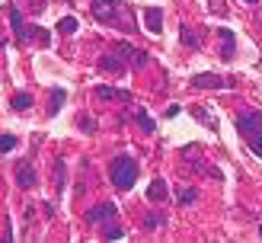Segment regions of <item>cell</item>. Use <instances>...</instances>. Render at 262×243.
Instances as JSON below:
<instances>
[{
	"mask_svg": "<svg viewBox=\"0 0 262 243\" xmlns=\"http://www.w3.org/2000/svg\"><path fill=\"white\" fill-rule=\"evenodd\" d=\"M246 3H259V0H246Z\"/></svg>",
	"mask_w": 262,
	"mask_h": 243,
	"instance_id": "83f0119b",
	"label": "cell"
},
{
	"mask_svg": "<svg viewBox=\"0 0 262 243\" xmlns=\"http://www.w3.org/2000/svg\"><path fill=\"white\" fill-rule=\"evenodd\" d=\"M13 147H19V138H16V134H0V154H10Z\"/></svg>",
	"mask_w": 262,
	"mask_h": 243,
	"instance_id": "7402d4cb",
	"label": "cell"
},
{
	"mask_svg": "<svg viewBox=\"0 0 262 243\" xmlns=\"http://www.w3.org/2000/svg\"><path fill=\"white\" fill-rule=\"evenodd\" d=\"M192 116H195L198 122H205V125L211 128V131H218V122H214V119H208V116H205V109H201V106H192Z\"/></svg>",
	"mask_w": 262,
	"mask_h": 243,
	"instance_id": "cb8c5ba5",
	"label": "cell"
},
{
	"mask_svg": "<svg viewBox=\"0 0 262 243\" xmlns=\"http://www.w3.org/2000/svg\"><path fill=\"white\" fill-rule=\"evenodd\" d=\"M67 99V90L64 86H51V93H48V116L55 119L58 112H61V103Z\"/></svg>",
	"mask_w": 262,
	"mask_h": 243,
	"instance_id": "8fae6325",
	"label": "cell"
},
{
	"mask_svg": "<svg viewBox=\"0 0 262 243\" xmlns=\"http://www.w3.org/2000/svg\"><path fill=\"white\" fill-rule=\"evenodd\" d=\"M166 195H170V186H166L163 179H153L150 189H147V199H150V202H163Z\"/></svg>",
	"mask_w": 262,
	"mask_h": 243,
	"instance_id": "7c38bea8",
	"label": "cell"
},
{
	"mask_svg": "<svg viewBox=\"0 0 262 243\" xmlns=\"http://www.w3.org/2000/svg\"><path fill=\"white\" fill-rule=\"evenodd\" d=\"M96 96L99 99H122V103H128L131 93L128 90H112V86H96Z\"/></svg>",
	"mask_w": 262,
	"mask_h": 243,
	"instance_id": "4fadbf2b",
	"label": "cell"
},
{
	"mask_svg": "<svg viewBox=\"0 0 262 243\" xmlns=\"http://www.w3.org/2000/svg\"><path fill=\"white\" fill-rule=\"evenodd\" d=\"M115 214H118V208L112 202H99V205H93L86 211V221L90 224H106V221H115Z\"/></svg>",
	"mask_w": 262,
	"mask_h": 243,
	"instance_id": "277c9868",
	"label": "cell"
},
{
	"mask_svg": "<svg viewBox=\"0 0 262 243\" xmlns=\"http://www.w3.org/2000/svg\"><path fill=\"white\" fill-rule=\"evenodd\" d=\"M259 237H262V224H259Z\"/></svg>",
	"mask_w": 262,
	"mask_h": 243,
	"instance_id": "f1b7e54d",
	"label": "cell"
},
{
	"mask_svg": "<svg viewBox=\"0 0 262 243\" xmlns=\"http://www.w3.org/2000/svg\"><path fill=\"white\" fill-rule=\"evenodd\" d=\"M179 39H183V45H186V48H198V45H201V39H198V36H195V32H192L186 23L179 26Z\"/></svg>",
	"mask_w": 262,
	"mask_h": 243,
	"instance_id": "2e32d148",
	"label": "cell"
},
{
	"mask_svg": "<svg viewBox=\"0 0 262 243\" xmlns=\"http://www.w3.org/2000/svg\"><path fill=\"white\" fill-rule=\"evenodd\" d=\"M109 179H112V186L115 189H131L134 186V179H138V160L134 157H115L109 163Z\"/></svg>",
	"mask_w": 262,
	"mask_h": 243,
	"instance_id": "7a4b0ae2",
	"label": "cell"
},
{
	"mask_svg": "<svg viewBox=\"0 0 262 243\" xmlns=\"http://www.w3.org/2000/svg\"><path fill=\"white\" fill-rule=\"evenodd\" d=\"M144 26L153 32V36H160V32H163V10H160V6H147L144 10Z\"/></svg>",
	"mask_w": 262,
	"mask_h": 243,
	"instance_id": "ba28073f",
	"label": "cell"
},
{
	"mask_svg": "<svg viewBox=\"0 0 262 243\" xmlns=\"http://www.w3.org/2000/svg\"><path fill=\"white\" fill-rule=\"evenodd\" d=\"M122 237H125V231H122V227H115V224H109L103 231V240H122Z\"/></svg>",
	"mask_w": 262,
	"mask_h": 243,
	"instance_id": "d4e9b609",
	"label": "cell"
},
{
	"mask_svg": "<svg viewBox=\"0 0 262 243\" xmlns=\"http://www.w3.org/2000/svg\"><path fill=\"white\" fill-rule=\"evenodd\" d=\"M237 131L243 134L246 147L262 160V112H256V109L240 112V116H237Z\"/></svg>",
	"mask_w": 262,
	"mask_h": 243,
	"instance_id": "6da1fadb",
	"label": "cell"
},
{
	"mask_svg": "<svg viewBox=\"0 0 262 243\" xmlns=\"http://www.w3.org/2000/svg\"><path fill=\"white\" fill-rule=\"evenodd\" d=\"M134 122H138V125L144 128L147 134H153V131H157V122L147 116V109H134Z\"/></svg>",
	"mask_w": 262,
	"mask_h": 243,
	"instance_id": "9a60e30c",
	"label": "cell"
},
{
	"mask_svg": "<svg viewBox=\"0 0 262 243\" xmlns=\"http://www.w3.org/2000/svg\"><path fill=\"white\" fill-rule=\"evenodd\" d=\"M10 106H13L16 112H23V109H32V96H29V93H16Z\"/></svg>",
	"mask_w": 262,
	"mask_h": 243,
	"instance_id": "ffe728a7",
	"label": "cell"
},
{
	"mask_svg": "<svg viewBox=\"0 0 262 243\" xmlns=\"http://www.w3.org/2000/svg\"><path fill=\"white\" fill-rule=\"evenodd\" d=\"M218 39H221V55H224V61H230L237 51V36L230 29H218Z\"/></svg>",
	"mask_w": 262,
	"mask_h": 243,
	"instance_id": "30bf717a",
	"label": "cell"
},
{
	"mask_svg": "<svg viewBox=\"0 0 262 243\" xmlns=\"http://www.w3.org/2000/svg\"><path fill=\"white\" fill-rule=\"evenodd\" d=\"M115 55H118V58H125V61H131L134 67H144L147 61H150V55H147V51L134 48V45H128V42H118V45H115Z\"/></svg>",
	"mask_w": 262,
	"mask_h": 243,
	"instance_id": "5b68a950",
	"label": "cell"
},
{
	"mask_svg": "<svg viewBox=\"0 0 262 243\" xmlns=\"http://www.w3.org/2000/svg\"><path fill=\"white\" fill-rule=\"evenodd\" d=\"M90 10H93V16H96L99 23L115 26V23H118V10H122V6H118L115 0H93Z\"/></svg>",
	"mask_w": 262,
	"mask_h": 243,
	"instance_id": "3957f363",
	"label": "cell"
},
{
	"mask_svg": "<svg viewBox=\"0 0 262 243\" xmlns=\"http://www.w3.org/2000/svg\"><path fill=\"white\" fill-rule=\"evenodd\" d=\"M77 29H80V23L74 16H61V19H58V32H61V36H74Z\"/></svg>",
	"mask_w": 262,
	"mask_h": 243,
	"instance_id": "ac0fdd59",
	"label": "cell"
},
{
	"mask_svg": "<svg viewBox=\"0 0 262 243\" xmlns=\"http://www.w3.org/2000/svg\"><path fill=\"white\" fill-rule=\"evenodd\" d=\"M64 176H67L64 160H55V192L58 195H64Z\"/></svg>",
	"mask_w": 262,
	"mask_h": 243,
	"instance_id": "d6986e66",
	"label": "cell"
},
{
	"mask_svg": "<svg viewBox=\"0 0 262 243\" xmlns=\"http://www.w3.org/2000/svg\"><path fill=\"white\" fill-rule=\"evenodd\" d=\"M10 26H13V32H16V39L19 42H29V26L23 23V13H19V6H10Z\"/></svg>",
	"mask_w": 262,
	"mask_h": 243,
	"instance_id": "9c48e42d",
	"label": "cell"
},
{
	"mask_svg": "<svg viewBox=\"0 0 262 243\" xmlns=\"http://www.w3.org/2000/svg\"><path fill=\"white\" fill-rule=\"evenodd\" d=\"M195 199H198V192H195V189H189V186H183V189L176 192V202H179V205H192Z\"/></svg>",
	"mask_w": 262,
	"mask_h": 243,
	"instance_id": "44dd1931",
	"label": "cell"
},
{
	"mask_svg": "<svg viewBox=\"0 0 262 243\" xmlns=\"http://www.w3.org/2000/svg\"><path fill=\"white\" fill-rule=\"evenodd\" d=\"M227 80L221 77V74H195V77L189 80V86H195V90H221Z\"/></svg>",
	"mask_w": 262,
	"mask_h": 243,
	"instance_id": "8992f818",
	"label": "cell"
},
{
	"mask_svg": "<svg viewBox=\"0 0 262 243\" xmlns=\"http://www.w3.org/2000/svg\"><path fill=\"white\" fill-rule=\"evenodd\" d=\"M29 36L36 39V42L42 45V48H48V45H51V36H48V32L42 29V26H36V29H29Z\"/></svg>",
	"mask_w": 262,
	"mask_h": 243,
	"instance_id": "603a6c76",
	"label": "cell"
},
{
	"mask_svg": "<svg viewBox=\"0 0 262 243\" xmlns=\"http://www.w3.org/2000/svg\"><path fill=\"white\" fill-rule=\"evenodd\" d=\"M99 67H103V71H109V74H122L125 71V64H122V58L118 55H106V58H99Z\"/></svg>",
	"mask_w": 262,
	"mask_h": 243,
	"instance_id": "5bb4252c",
	"label": "cell"
},
{
	"mask_svg": "<svg viewBox=\"0 0 262 243\" xmlns=\"http://www.w3.org/2000/svg\"><path fill=\"white\" fill-rule=\"evenodd\" d=\"M166 224V214H160V211H147L144 214V227L147 231H157V227H163Z\"/></svg>",
	"mask_w": 262,
	"mask_h": 243,
	"instance_id": "e0dca14e",
	"label": "cell"
},
{
	"mask_svg": "<svg viewBox=\"0 0 262 243\" xmlns=\"http://www.w3.org/2000/svg\"><path fill=\"white\" fill-rule=\"evenodd\" d=\"M179 112H183V109H179V106H176V103H173V106H170V109H166V119H176V116H179Z\"/></svg>",
	"mask_w": 262,
	"mask_h": 243,
	"instance_id": "4316f807",
	"label": "cell"
},
{
	"mask_svg": "<svg viewBox=\"0 0 262 243\" xmlns=\"http://www.w3.org/2000/svg\"><path fill=\"white\" fill-rule=\"evenodd\" d=\"M16 182H19V189H36V170H32L29 160L16 163Z\"/></svg>",
	"mask_w": 262,
	"mask_h": 243,
	"instance_id": "52a82bcc",
	"label": "cell"
},
{
	"mask_svg": "<svg viewBox=\"0 0 262 243\" xmlns=\"http://www.w3.org/2000/svg\"><path fill=\"white\" fill-rule=\"evenodd\" d=\"M77 128H80V131H96V122L86 119V116H80V119H77Z\"/></svg>",
	"mask_w": 262,
	"mask_h": 243,
	"instance_id": "484cf974",
	"label": "cell"
}]
</instances>
